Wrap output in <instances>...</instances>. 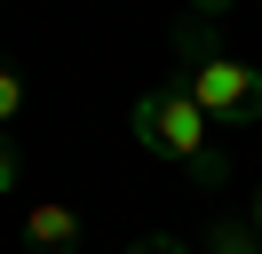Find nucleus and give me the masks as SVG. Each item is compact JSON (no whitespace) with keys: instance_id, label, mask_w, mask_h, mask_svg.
<instances>
[{"instance_id":"nucleus-1","label":"nucleus","mask_w":262,"mask_h":254,"mask_svg":"<svg viewBox=\"0 0 262 254\" xmlns=\"http://www.w3.org/2000/svg\"><path fill=\"white\" fill-rule=\"evenodd\" d=\"M127 127H135V143H143V159H167V167H175V175H191L199 190H223V183H230V159L214 151L207 111L183 95V79H175V72H167V79H151V88L127 103Z\"/></svg>"},{"instance_id":"nucleus-2","label":"nucleus","mask_w":262,"mask_h":254,"mask_svg":"<svg viewBox=\"0 0 262 254\" xmlns=\"http://www.w3.org/2000/svg\"><path fill=\"white\" fill-rule=\"evenodd\" d=\"M175 79H183V95H191L207 119L262 127V72L230 56L223 32H214L207 16H183V24H175Z\"/></svg>"},{"instance_id":"nucleus-3","label":"nucleus","mask_w":262,"mask_h":254,"mask_svg":"<svg viewBox=\"0 0 262 254\" xmlns=\"http://www.w3.org/2000/svg\"><path fill=\"white\" fill-rule=\"evenodd\" d=\"M80 238H88L80 206H64V199H32L24 206V254H80Z\"/></svg>"},{"instance_id":"nucleus-4","label":"nucleus","mask_w":262,"mask_h":254,"mask_svg":"<svg viewBox=\"0 0 262 254\" xmlns=\"http://www.w3.org/2000/svg\"><path fill=\"white\" fill-rule=\"evenodd\" d=\"M24 103H32V88H24V72H16V64L0 56V135H8V119H16Z\"/></svg>"},{"instance_id":"nucleus-5","label":"nucleus","mask_w":262,"mask_h":254,"mask_svg":"<svg viewBox=\"0 0 262 254\" xmlns=\"http://www.w3.org/2000/svg\"><path fill=\"white\" fill-rule=\"evenodd\" d=\"M8 190H24V151L0 135V199H8Z\"/></svg>"},{"instance_id":"nucleus-6","label":"nucleus","mask_w":262,"mask_h":254,"mask_svg":"<svg viewBox=\"0 0 262 254\" xmlns=\"http://www.w3.org/2000/svg\"><path fill=\"white\" fill-rule=\"evenodd\" d=\"M127 254H191V246H183V238H167V230H151V238H135Z\"/></svg>"},{"instance_id":"nucleus-7","label":"nucleus","mask_w":262,"mask_h":254,"mask_svg":"<svg viewBox=\"0 0 262 254\" xmlns=\"http://www.w3.org/2000/svg\"><path fill=\"white\" fill-rule=\"evenodd\" d=\"M246 230L262 238V190H254V199H246Z\"/></svg>"},{"instance_id":"nucleus-8","label":"nucleus","mask_w":262,"mask_h":254,"mask_svg":"<svg viewBox=\"0 0 262 254\" xmlns=\"http://www.w3.org/2000/svg\"><path fill=\"white\" fill-rule=\"evenodd\" d=\"M199 254H214V246H199Z\"/></svg>"}]
</instances>
